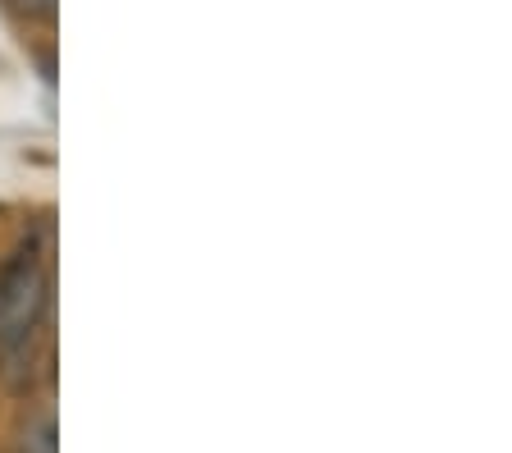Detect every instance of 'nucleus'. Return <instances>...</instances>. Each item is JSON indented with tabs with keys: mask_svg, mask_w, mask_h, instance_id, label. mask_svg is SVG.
Here are the masks:
<instances>
[{
	"mask_svg": "<svg viewBox=\"0 0 512 453\" xmlns=\"http://www.w3.org/2000/svg\"><path fill=\"white\" fill-rule=\"evenodd\" d=\"M51 312V225H32L19 234L10 257L0 261V380L14 394H28L37 371L51 357Z\"/></svg>",
	"mask_w": 512,
	"mask_h": 453,
	"instance_id": "1",
	"label": "nucleus"
},
{
	"mask_svg": "<svg viewBox=\"0 0 512 453\" xmlns=\"http://www.w3.org/2000/svg\"><path fill=\"white\" fill-rule=\"evenodd\" d=\"M14 449L19 453H60V431H55L51 412H28L14 435Z\"/></svg>",
	"mask_w": 512,
	"mask_h": 453,
	"instance_id": "2",
	"label": "nucleus"
},
{
	"mask_svg": "<svg viewBox=\"0 0 512 453\" xmlns=\"http://www.w3.org/2000/svg\"><path fill=\"white\" fill-rule=\"evenodd\" d=\"M14 14H19V23H28V28H51L55 23V10H60V0H5Z\"/></svg>",
	"mask_w": 512,
	"mask_h": 453,
	"instance_id": "3",
	"label": "nucleus"
}]
</instances>
